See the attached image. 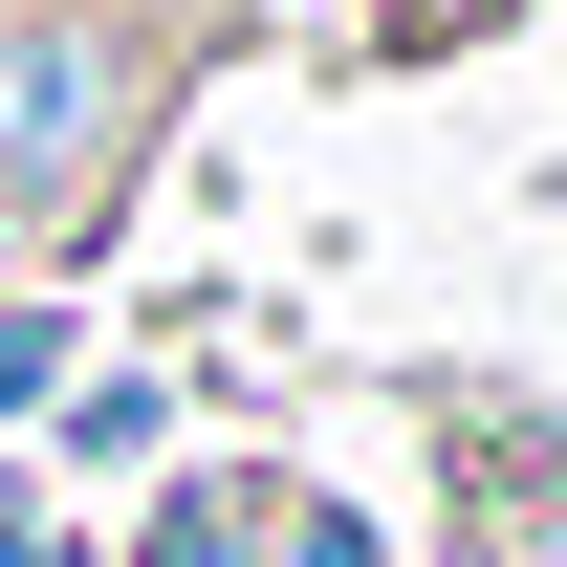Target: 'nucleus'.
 <instances>
[{
	"label": "nucleus",
	"instance_id": "7ed1b4c3",
	"mask_svg": "<svg viewBox=\"0 0 567 567\" xmlns=\"http://www.w3.org/2000/svg\"><path fill=\"white\" fill-rule=\"evenodd\" d=\"M66 350H87L66 306H0V415H44V393H66Z\"/></svg>",
	"mask_w": 567,
	"mask_h": 567
},
{
	"label": "nucleus",
	"instance_id": "f257e3e1",
	"mask_svg": "<svg viewBox=\"0 0 567 567\" xmlns=\"http://www.w3.org/2000/svg\"><path fill=\"white\" fill-rule=\"evenodd\" d=\"M110 153H132V44L110 22H0V262L66 240L110 197Z\"/></svg>",
	"mask_w": 567,
	"mask_h": 567
},
{
	"label": "nucleus",
	"instance_id": "20e7f679",
	"mask_svg": "<svg viewBox=\"0 0 567 567\" xmlns=\"http://www.w3.org/2000/svg\"><path fill=\"white\" fill-rule=\"evenodd\" d=\"M262 546H284V567H371V524H328V502H284Z\"/></svg>",
	"mask_w": 567,
	"mask_h": 567
},
{
	"label": "nucleus",
	"instance_id": "39448f33",
	"mask_svg": "<svg viewBox=\"0 0 567 567\" xmlns=\"http://www.w3.org/2000/svg\"><path fill=\"white\" fill-rule=\"evenodd\" d=\"M0 567H44V524H0Z\"/></svg>",
	"mask_w": 567,
	"mask_h": 567
},
{
	"label": "nucleus",
	"instance_id": "f03ea898",
	"mask_svg": "<svg viewBox=\"0 0 567 567\" xmlns=\"http://www.w3.org/2000/svg\"><path fill=\"white\" fill-rule=\"evenodd\" d=\"M262 524H284V502L197 481V502H153V546H132V567H262Z\"/></svg>",
	"mask_w": 567,
	"mask_h": 567
}]
</instances>
